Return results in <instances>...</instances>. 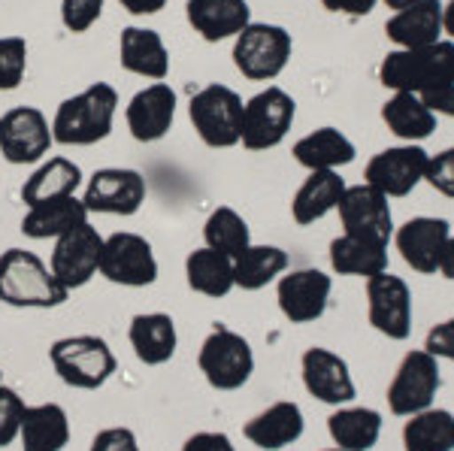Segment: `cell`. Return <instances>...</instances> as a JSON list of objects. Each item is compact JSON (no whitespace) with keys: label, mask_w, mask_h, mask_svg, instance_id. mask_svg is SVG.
<instances>
[{"label":"cell","mask_w":454,"mask_h":451,"mask_svg":"<svg viewBox=\"0 0 454 451\" xmlns=\"http://www.w3.org/2000/svg\"><path fill=\"white\" fill-rule=\"evenodd\" d=\"M119 113V91L109 82H94L73 97L61 100L52 119V140L58 145H94L113 134Z\"/></svg>","instance_id":"1"},{"label":"cell","mask_w":454,"mask_h":451,"mask_svg":"<svg viewBox=\"0 0 454 451\" xmlns=\"http://www.w3.org/2000/svg\"><path fill=\"white\" fill-rule=\"evenodd\" d=\"M70 291L36 252L6 249L0 254V303L12 309H55Z\"/></svg>","instance_id":"2"},{"label":"cell","mask_w":454,"mask_h":451,"mask_svg":"<svg viewBox=\"0 0 454 451\" xmlns=\"http://www.w3.org/2000/svg\"><path fill=\"white\" fill-rule=\"evenodd\" d=\"M379 79L385 89L419 94V97L449 89L454 85V43L439 40L434 46L387 52L379 67Z\"/></svg>","instance_id":"3"},{"label":"cell","mask_w":454,"mask_h":451,"mask_svg":"<svg viewBox=\"0 0 454 451\" xmlns=\"http://www.w3.org/2000/svg\"><path fill=\"white\" fill-rule=\"evenodd\" d=\"M49 361L58 379L70 388L79 391H98L113 379L115 367V352L109 348L104 337H94V333H76V337L55 339L49 348Z\"/></svg>","instance_id":"4"},{"label":"cell","mask_w":454,"mask_h":451,"mask_svg":"<svg viewBox=\"0 0 454 451\" xmlns=\"http://www.w3.org/2000/svg\"><path fill=\"white\" fill-rule=\"evenodd\" d=\"M291 52H294V43L282 25L248 21L233 36V67L252 82H273L288 67Z\"/></svg>","instance_id":"5"},{"label":"cell","mask_w":454,"mask_h":451,"mask_svg":"<svg viewBox=\"0 0 454 451\" xmlns=\"http://www.w3.org/2000/svg\"><path fill=\"white\" fill-rule=\"evenodd\" d=\"M243 97L227 85H203L188 104V119L209 149H233L243 140Z\"/></svg>","instance_id":"6"},{"label":"cell","mask_w":454,"mask_h":451,"mask_svg":"<svg viewBox=\"0 0 454 451\" xmlns=\"http://www.w3.org/2000/svg\"><path fill=\"white\" fill-rule=\"evenodd\" d=\"M197 367L215 391H239L254 373V354L243 333L218 324L203 339Z\"/></svg>","instance_id":"7"},{"label":"cell","mask_w":454,"mask_h":451,"mask_svg":"<svg viewBox=\"0 0 454 451\" xmlns=\"http://www.w3.org/2000/svg\"><path fill=\"white\" fill-rule=\"evenodd\" d=\"M106 282L121 288H149L158 279V258L152 243L134 230H119V234L104 237V252H100V270Z\"/></svg>","instance_id":"8"},{"label":"cell","mask_w":454,"mask_h":451,"mask_svg":"<svg viewBox=\"0 0 454 451\" xmlns=\"http://www.w3.org/2000/svg\"><path fill=\"white\" fill-rule=\"evenodd\" d=\"M297 104L288 91L279 85H267L263 91L246 100L243 106V143L248 152H267L276 149L285 136H288L291 125H294Z\"/></svg>","instance_id":"9"},{"label":"cell","mask_w":454,"mask_h":451,"mask_svg":"<svg viewBox=\"0 0 454 451\" xmlns=\"http://www.w3.org/2000/svg\"><path fill=\"white\" fill-rule=\"evenodd\" d=\"M52 121L36 106H12L0 115V155L10 164H40L52 152Z\"/></svg>","instance_id":"10"},{"label":"cell","mask_w":454,"mask_h":451,"mask_svg":"<svg viewBox=\"0 0 454 451\" xmlns=\"http://www.w3.org/2000/svg\"><path fill=\"white\" fill-rule=\"evenodd\" d=\"M145 179L130 167H104L85 182L82 203L88 215H137L145 203Z\"/></svg>","instance_id":"11"},{"label":"cell","mask_w":454,"mask_h":451,"mask_svg":"<svg viewBox=\"0 0 454 451\" xmlns=\"http://www.w3.org/2000/svg\"><path fill=\"white\" fill-rule=\"evenodd\" d=\"M439 391V361L427 354L424 348L409 352L394 373V382L387 385V406L394 416H415L434 406Z\"/></svg>","instance_id":"12"},{"label":"cell","mask_w":454,"mask_h":451,"mask_svg":"<svg viewBox=\"0 0 454 451\" xmlns=\"http://www.w3.org/2000/svg\"><path fill=\"white\" fill-rule=\"evenodd\" d=\"M100 252H104V237L98 234V228H94L91 222H85L55 239L49 267H52L55 279L61 282L64 288L76 291V288H85L88 282L98 276Z\"/></svg>","instance_id":"13"},{"label":"cell","mask_w":454,"mask_h":451,"mask_svg":"<svg viewBox=\"0 0 454 451\" xmlns=\"http://www.w3.org/2000/svg\"><path fill=\"white\" fill-rule=\"evenodd\" d=\"M430 155L421 145H394V149L379 152L367 164V185L379 188L385 198H406L415 191V185L427 176Z\"/></svg>","instance_id":"14"},{"label":"cell","mask_w":454,"mask_h":451,"mask_svg":"<svg viewBox=\"0 0 454 451\" xmlns=\"http://www.w3.org/2000/svg\"><path fill=\"white\" fill-rule=\"evenodd\" d=\"M370 324L387 339H406L412 333V291L400 276L376 273L367 279Z\"/></svg>","instance_id":"15"},{"label":"cell","mask_w":454,"mask_h":451,"mask_svg":"<svg viewBox=\"0 0 454 451\" xmlns=\"http://www.w3.org/2000/svg\"><path fill=\"white\" fill-rule=\"evenodd\" d=\"M176 106H179V97L170 89V82H152L145 85L128 100L124 106V121H128V130L137 143H158L164 140L173 130L176 121Z\"/></svg>","instance_id":"16"},{"label":"cell","mask_w":454,"mask_h":451,"mask_svg":"<svg viewBox=\"0 0 454 451\" xmlns=\"http://www.w3.org/2000/svg\"><path fill=\"white\" fill-rule=\"evenodd\" d=\"M340 218L346 234L364 237V239H376V243H385L394 234V218H391V206H387V198L379 188L372 185H346V194L340 200Z\"/></svg>","instance_id":"17"},{"label":"cell","mask_w":454,"mask_h":451,"mask_svg":"<svg viewBox=\"0 0 454 451\" xmlns=\"http://www.w3.org/2000/svg\"><path fill=\"white\" fill-rule=\"evenodd\" d=\"M333 282L321 270H291L285 273L276 285V300H279L282 315L291 324H309L325 315L327 300H331Z\"/></svg>","instance_id":"18"},{"label":"cell","mask_w":454,"mask_h":451,"mask_svg":"<svg viewBox=\"0 0 454 451\" xmlns=\"http://www.w3.org/2000/svg\"><path fill=\"white\" fill-rule=\"evenodd\" d=\"M300 373H303L306 391L327 406H348L355 400V382H351L348 363L331 348L312 346L300 358Z\"/></svg>","instance_id":"19"},{"label":"cell","mask_w":454,"mask_h":451,"mask_svg":"<svg viewBox=\"0 0 454 451\" xmlns=\"http://www.w3.org/2000/svg\"><path fill=\"white\" fill-rule=\"evenodd\" d=\"M451 230L445 218H409L406 224L397 230L394 243H397V252L403 254L412 270L419 273H436L439 270V258H442V249L449 243Z\"/></svg>","instance_id":"20"},{"label":"cell","mask_w":454,"mask_h":451,"mask_svg":"<svg viewBox=\"0 0 454 451\" xmlns=\"http://www.w3.org/2000/svg\"><path fill=\"white\" fill-rule=\"evenodd\" d=\"M119 61L134 76L149 79V82H164L167 73H170V49H167L164 36L158 31L130 25L121 31Z\"/></svg>","instance_id":"21"},{"label":"cell","mask_w":454,"mask_h":451,"mask_svg":"<svg viewBox=\"0 0 454 451\" xmlns=\"http://www.w3.org/2000/svg\"><path fill=\"white\" fill-rule=\"evenodd\" d=\"M185 19L207 43H222L252 21V6L248 0H185Z\"/></svg>","instance_id":"22"},{"label":"cell","mask_w":454,"mask_h":451,"mask_svg":"<svg viewBox=\"0 0 454 451\" xmlns=\"http://www.w3.org/2000/svg\"><path fill=\"white\" fill-rule=\"evenodd\" d=\"M303 409L291 400H279V403L267 406L254 418L246 421V439L263 451H279L285 446H294L303 436Z\"/></svg>","instance_id":"23"},{"label":"cell","mask_w":454,"mask_h":451,"mask_svg":"<svg viewBox=\"0 0 454 451\" xmlns=\"http://www.w3.org/2000/svg\"><path fill=\"white\" fill-rule=\"evenodd\" d=\"M128 339L134 348L137 361L145 367H160L176 354L179 348V333H176V322L167 312H140L130 318Z\"/></svg>","instance_id":"24"},{"label":"cell","mask_w":454,"mask_h":451,"mask_svg":"<svg viewBox=\"0 0 454 451\" xmlns=\"http://www.w3.org/2000/svg\"><path fill=\"white\" fill-rule=\"evenodd\" d=\"M85 185V176L79 170V164H73L70 158H46L36 164V170L25 179L21 185V203L25 206H36V203H49L58 198H73L79 194V188Z\"/></svg>","instance_id":"25"},{"label":"cell","mask_w":454,"mask_h":451,"mask_svg":"<svg viewBox=\"0 0 454 451\" xmlns=\"http://www.w3.org/2000/svg\"><path fill=\"white\" fill-rule=\"evenodd\" d=\"M342 194H346V182L336 170H312L303 185L297 188L294 200H291V218L306 228V224L321 222L340 206Z\"/></svg>","instance_id":"26"},{"label":"cell","mask_w":454,"mask_h":451,"mask_svg":"<svg viewBox=\"0 0 454 451\" xmlns=\"http://www.w3.org/2000/svg\"><path fill=\"white\" fill-rule=\"evenodd\" d=\"M67 442H70V418L64 412V406L58 403L27 406L19 431L21 451H64Z\"/></svg>","instance_id":"27"},{"label":"cell","mask_w":454,"mask_h":451,"mask_svg":"<svg viewBox=\"0 0 454 451\" xmlns=\"http://www.w3.org/2000/svg\"><path fill=\"white\" fill-rule=\"evenodd\" d=\"M88 218L91 215H88L79 194H73V198H58L49 203L27 206L25 218H21V234L27 239H58L67 234V230L85 224Z\"/></svg>","instance_id":"28"},{"label":"cell","mask_w":454,"mask_h":451,"mask_svg":"<svg viewBox=\"0 0 454 451\" xmlns=\"http://www.w3.org/2000/svg\"><path fill=\"white\" fill-rule=\"evenodd\" d=\"M385 34L400 49H421L439 43L442 34V4L439 0H424L409 10H400L394 19H387Z\"/></svg>","instance_id":"29"},{"label":"cell","mask_w":454,"mask_h":451,"mask_svg":"<svg viewBox=\"0 0 454 451\" xmlns=\"http://www.w3.org/2000/svg\"><path fill=\"white\" fill-rule=\"evenodd\" d=\"M291 155H294V161L300 167H306V170L312 173V170H340V167L355 161L357 152H355V143H351L342 130L318 128V130H312V134H306L303 140H297Z\"/></svg>","instance_id":"30"},{"label":"cell","mask_w":454,"mask_h":451,"mask_svg":"<svg viewBox=\"0 0 454 451\" xmlns=\"http://www.w3.org/2000/svg\"><path fill=\"white\" fill-rule=\"evenodd\" d=\"M327 433L336 442V448L370 451L382 436V416L367 406H340L327 418Z\"/></svg>","instance_id":"31"},{"label":"cell","mask_w":454,"mask_h":451,"mask_svg":"<svg viewBox=\"0 0 454 451\" xmlns=\"http://www.w3.org/2000/svg\"><path fill=\"white\" fill-rule=\"evenodd\" d=\"M331 267L340 276H376L387 270V245L376 239L342 234L331 243Z\"/></svg>","instance_id":"32"},{"label":"cell","mask_w":454,"mask_h":451,"mask_svg":"<svg viewBox=\"0 0 454 451\" xmlns=\"http://www.w3.org/2000/svg\"><path fill=\"white\" fill-rule=\"evenodd\" d=\"M185 282L188 288L197 291L203 297H227L233 288V260L227 258L222 252H212V249H194L185 258Z\"/></svg>","instance_id":"33"},{"label":"cell","mask_w":454,"mask_h":451,"mask_svg":"<svg viewBox=\"0 0 454 451\" xmlns=\"http://www.w3.org/2000/svg\"><path fill=\"white\" fill-rule=\"evenodd\" d=\"M382 121L391 134H397L406 143L427 140L436 130V115L430 113L427 104H424L419 94H406V91H397L382 106Z\"/></svg>","instance_id":"34"},{"label":"cell","mask_w":454,"mask_h":451,"mask_svg":"<svg viewBox=\"0 0 454 451\" xmlns=\"http://www.w3.org/2000/svg\"><path fill=\"white\" fill-rule=\"evenodd\" d=\"M288 270V252L279 245H248L233 258V285L243 291H261Z\"/></svg>","instance_id":"35"},{"label":"cell","mask_w":454,"mask_h":451,"mask_svg":"<svg viewBox=\"0 0 454 451\" xmlns=\"http://www.w3.org/2000/svg\"><path fill=\"white\" fill-rule=\"evenodd\" d=\"M406 451H454V416L449 409H424L403 427Z\"/></svg>","instance_id":"36"},{"label":"cell","mask_w":454,"mask_h":451,"mask_svg":"<svg viewBox=\"0 0 454 451\" xmlns=\"http://www.w3.org/2000/svg\"><path fill=\"white\" fill-rule=\"evenodd\" d=\"M203 245L212 252H222L227 258H239L248 245H252V234H248L246 218L231 206L212 209L207 224H203Z\"/></svg>","instance_id":"37"},{"label":"cell","mask_w":454,"mask_h":451,"mask_svg":"<svg viewBox=\"0 0 454 451\" xmlns=\"http://www.w3.org/2000/svg\"><path fill=\"white\" fill-rule=\"evenodd\" d=\"M27 73L25 36H0V91H16Z\"/></svg>","instance_id":"38"},{"label":"cell","mask_w":454,"mask_h":451,"mask_svg":"<svg viewBox=\"0 0 454 451\" xmlns=\"http://www.w3.org/2000/svg\"><path fill=\"white\" fill-rule=\"evenodd\" d=\"M25 409L27 403L19 397V391L10 388V385H0V448L12 446L19 439Z\"/></svg>","instance_id":"39"},{"label":"cell","mask_w":454,"mask_h":451,"mask_svg":"<svg viewBox=\"0 0 454 451\" xmlns=\"http://www.w3.org/2000/svg\"><path fill=\"white\" fill-rule=\"evenodd\" d=\"M106 0H61V25L70 34H85L104 16Z\"/></svg>","instance_id":"40"},{"label":"cell","mask_w":454,"mask_h":451,"mask_svg":"<svg viewBox=\"0 0 454 451\" xmlns=\"http://www.w3.org/2000/svg\"><path fill=\"white\" fill-rule=\"evenodd\" d=\"M424 179H427L439 194L454 198V145H451V149H445V152H439L436 158H430L427 176H424Z\"/></svg>","instance_id":"41"},{"label":"cell","mask_w":454,"mask_h":451,"mask_svg":"<svg viewBox=\"0 0 454 451\" xmlns=\"http://www.w3.org/2000/svg\"><path fill=\"white\" fill-rule=\"evenodd\" d=\"M88 451H143V448L130 427H106V431L94 436Z\"/></svg>","instance_id":"42"},{"label":"cell","mask_w":454,"mask_h":451,"mask_svg":"<svg viewBox=\"0 0 454 451\" xmlns=\"http://www.w3.org/2000/svg\"><path fill=\"white\" fill-rule=\"evenodd\" d=\"M424 352L434 354V358H445V361H454V318L449 322L436 324L434 330L427 333V343H424Z\"/></svg>","instance_id":"43"},{"label":"cell","mask_w":454,"mask_h":451,"mask_svg":"<svg viewBox=\"0 0 454 451\" xmlns=\"http://www.w3.org/2000/svg\"><path fill=\"white\" fill-rule=\"evenodd\" d=\"M179 451H237L231 442V436L227 433H218V431H200L194 436H188L185 446Z\"/></svg>","instance_id":"44"},{"label":"cell","mask_w":454,"mask_h":451,"mask_svg":"<svg viewBox=\"0 0 454 451\" xmlns=\"http://www.w3.org/2000/svg\"><path fill=\"white\" fill-rule=\"evenodd\" d=\"M379 0H321L327 12H340V16H351V19H361L370 16L376 10Z\"/></svg>","instance_id":"45"},{"label":"cell","mask_w":454,"mask_h":451,"mask_svg":"<svg viewBox=\"0 0 454 451\" xmlns=\"http://www.w3.org/2000/svg\"><path fill=\"white\" fill-rule=\"evenodd\" d=\"M424 104H427V109L434 115H451L454 119V85H449V89H439V91H430V94H424Z\"/></svg>","instance_id":"46"},{"label":"cell","mask_w":454,"mask_h":451,"mask_svg":"<svg viewBox=\"0 0 454 451\" xmlns=\"http://www.w3.org/2000/svg\"><path fill=\"white\" fill-rule=\"evenodd\" d=\"M121 10L130 12V16H158L167 6V0H119Z\"/></svg>","instance_id":"47"},{"label":"cell","mask_w":454,"mask_h":451,"mask_svg":"<svg viewBox=\"0 0 454 451\" xmlns=\"http://www.w3.org/2000/svg\"><path fill=\"white\" fill-rule=\"evenodd\" d=\"M439 273H442L445 279H454V237H449V243H445V249H442V258H439Z\"/></svg>","instance_id":"48"},{"label":"cell","mask_w":454,"mask_h":451,"mask_svg":"<svg viewBox=\"0 0 454 451\" xmlns=\"http://www.w3.org/2000/svg\"><path fill=\"white\" fill-rule=\"evenodd\" d=\"M442 34H449L454 40V0L449 6H442Z\"/></svg>","instance_id":"49"},{"label":"cell","mask_w":454,"mask_h":451,"mask_svg":"<svg viewBox=\"0 0 454 451\" xmlns=\"http://www.w3.org/2000/svg\"><path fill=\"white\" fill-rule=\"evenodd\" d=\"M387 6H391V10H409V6H415V4H424V0H385Z\"/></svg>","instance_id":"50"},{"label":"cell","mask_w":454,"mask_h":451,"mask_svg":"<svg viewBox=\"0 0 454 451\" xmlns=\"http://www.w3.org/2000/svg\"><path fill=\"white\" fill-rule=\"evenodd\" d=\"M325 451H346V448H325Z\"/></svg>","instance_id":"51"},{"label":"cell","mask_w":454,"mask_h":451,"mask_svg":"<svg viewBox=\"0 0 454 451\" xmlns=\"http://www.w3.org/2000/svg\"><path fill=\"white\" fill-rule=\"evenodd\" d=\"M0 385H4V373H0Z\"/></svg>","instance_id":"52"}]
</instances>
